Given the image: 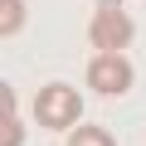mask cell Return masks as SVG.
Segmentation results:
<instances>
[{
  "label": "cell",
  "instance_id": "cell-7",
  "mask_svg": "<svg viewBox=\"0 0 146 146\" xmlns=\"http://www.w3.org/2000/svg\"><path fill=\"white\" fill-rule=\"evenodd\" d=\"M98 5H122V0H98Z\"/></svg>",
  "mask_w": 146,
  "mask_h": 146
},
{
  "label": "cell",
  "instance_id": "cell-2",
  "mask_svg": "<svg viewBox=\"0 0 146 146\" xmlns=\"http://www.w3.org/2000/svg\"><path fill=\"white\" fill-rule=\"evenodd\" d=\"M88 34H93V49H98V54H122V49L131 44L136 25H131V15H127L122 5H98Z\"/></svg>",
  "mask_w": 146,
  "mask_h": 146
},
{
  "label": "cell",
  "instance_id": "cell-6",
  "mask_svg": "<svg viewBox=\"0 0 146 146\" xmlns=\"http://www.w3.org/2000/svg\"><path fill=\"white\" fill-rule=\"evenodd\" d=\"M63 146H117V141H112L107 127H73Z\"/></svg>",
  "mask_w": 146,
  "mask_h": 146
},
{
  "label": "cell",
  "instance_id": "cell-1",
  "mask_svg": "<svg viewBox=\"0 0 146 146\" xmlns=\"http://www.w3.org/2000/svg\"><path fill=\"white\" fill-rule=\"evenodd\" d=\"M83 117V98L78 88H68V83H44L34 93V122L49 127V131H73Z\"/></svg>",
  "mask_w": 146,
  "mask_h": 146
},
{
  "label": "cell",
  "instance_id": "cell-5",
  "mask_svg": "<svg viewBox=\"0 0 146 146\" xmlns=\"http://www.w3.org/2000/svg\"><path fill=\"white\" fill-rule=\"evenodd\" d=\"M25 0H0V34H5V39H15L20 29H25Z\"/></svg>",
  "mask_w": 146,
  "mask_h": 146
},
{
  "label": "cell",
  "instance_id": "cell-3",
  "mask_svg": "<svg viewBox=\"0 0 146 146\" xmlns=\"http://www.w3.org/2000/svg\"><path fill=\"white\" fill-rule=\"evenodd\" d=\"M131 83H136V68H131L122 54H93V63H88V88H93L98 98H122V93H131Z\"/></svg>",
  "mask_w": 146,
  "mask_h": 146
},
{
  "label": "cell",
  "instance_id": "cell-4",
  "mask_svg": "<svg viewBox=\"0 0 146 146\" xmlns=\"http://www.w3.org/2000/svg\"><path fill=\"white\" fill-rule=\"evenodd\" d=\"M0 146H25V122L15 117V88H0Z\"/></svg>",
  "mask_w": 146,
  "mask_h": 146
}]
</instances>
